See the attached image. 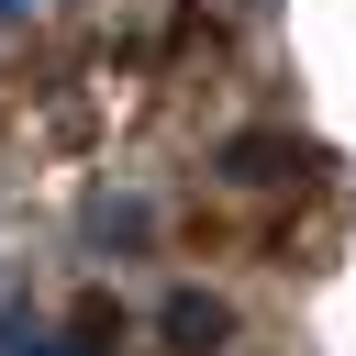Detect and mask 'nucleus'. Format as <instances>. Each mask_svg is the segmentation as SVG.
Masks as SVG:
<instances>
[{
	"label": "nucleus",
	"mask_w": 356,
	"mask_h": 356,
	"mask_svg": "<svg viewBox=\"0 0 356 356\" xmlns=\"http://www.w3.org/2000/svg\"><path fill=\"white\" fill-rule=\"evenodd\" d=\"M222 167H234L245 189H278V178H289V189H312V178H323V156H312V145H278V134H234V145H222Z\"/></svg>",
	"instance_id": "nucleus-1"
},
{
	"label": "nucleus",
	"mask_w": 356,
	"mask_h": 356,
	"mask_svg": "<svg viewBox=\"0 0 356 356\" xmlns=\"http://www.w3.org/2000/svg\"><path fill=\"white\" fill-rule=\"evenodd\" d=\"M156 334H167L178 356H211V345L234 334V312H222L211 289H167V300H156Z\"/></svg>",
	"instance_id": "nucleus-2"
},
{
	"label": "nucleus",
	"mask_w": 356,
	"mask_h": 356,
	"mask_svg": "<svg viewBox=\"0 0 356 356\" xmlns=\"http://www.w3.org/2000/svg\"><path fill=\"white\" fill-rule=\"evenodd\" d=\"M111 345H122V300H78L56 334V356H111Z\"/></svg>",
	"instance_id": "nucleus-3"
},
{
	"label": "nucleus",
	"mask_w": 356,
	"mask_h": 356,
	"mask_svg": "<svg viewBox=\"0 0 356 356\" xmlns=\"http://www.w3.org/2000/svg\"><path fill=\"white\" fill-rule=\"evenodd\" d=\"M0 356H56V334H44V323L11 300V312H0Z\"/></svg>",
	"instance_id": "nucleus-4"
},
{
	"label": "nucleus",
	"mask_w": 356,
	"mask_h": 356,
	"mask_svg": "<svg viewBox=\"0 0 356 356\" xmlns=\"http://www.w3.org/2000/svg\"><path fill=\"white\" fill-rule=\"evenodd\" d=\"M11 11H33V0H0V22H11Z\"/></svg>",
	"instance_id": "nucleus-5"
}]
</instances>
